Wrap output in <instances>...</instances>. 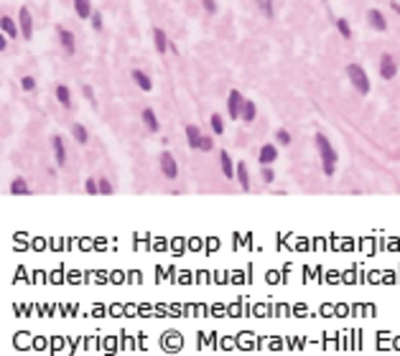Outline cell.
Listing matches in <instances>:
<instances>
[{
	"instance_id": "cell-1",
	"label": "cell",
	"mask_w": 400,
	"mask_h": 356,
	"mask_svg": "<svg viewBox=\"0 0 400 356\" xmlns=\"http://www.w3.org/2000/svg\"><path fill=\"white\" fill-rule=\"evenodd\" d=\"M314 145H316V153H319V158H321V168H324V175H334V170H336V160H339V155H336V150H334V145H331V140L324 135V132H316L314 135Z\"/></svg>"
},
{
	"instance_id": "cell-2",
	"label": "cell",
	"mask_w": 400,
	"mask_h": 356,
	"mask_svg": "<svg viewBox=\"0 0 400 356\" xmlns=\"http://www.w3.org/2000/svg\"><path fill=\"white\" fill-rule=\"evenodd\" d=\"M347 77H349V84L359 92V94H370V77L367 72L359 66V64H347Z\"/></svg>"
},
{
	"instance_id": "cell-3",
	"label": "cell",
	"mask_w": 400,
	"mask_h": 356,
	"mask_svg": "<svg viewBox=\"0 0 400 356\" xmlns=\"http://www.w3.org/2000/svg\"><path fill=\"white\" fill-rule=\"evenodd\" d=\"M377 74L385 79V82H392L397 77V59L392 54H382L377 59Z\"/></svg>"
},
{
	"instance_id": "cell-4",
	"label": "cell",
	"mask_w": 400,
	"mask_h": 356,
	"mask_svg": "<svg viewBox=\"0 0 400 356\" xmlns=\"http://www.w3.org/2000/svg\"><path fill=\"white\" fill-rule=\"evenodd\" d=\"M242 107H245L242 92H240V89H230V94H227V115H230L232 120H240V117H242Z\"/></svg>"
},
{
	"instance_id": "cell-5",
	"label": "cell",
	"mask_w": 400,
	"mask_h": 356,
	"mask_svg": "<svg viewBox=\"0 0 400 356\" xmlns=\"http://www.w3.org/2000/svg\"><path fill=\"white\" fill-rule=\"evenodd\" d=\"M158 168H161V173L168 178V181H173V178L178 175V163H176V158H173L168 150L161 153V158H158Z\"/></svg>"
},
{
	"instance_id": "cell-6",
	"label": "cell",
	"mask_w": 400,
	"mask_h": 356,
	"mask_svg": "<svg viewBox=\"0 0 400 356\" xmlns=\"http://www.w3.org/2000/svg\"><path fill=\"white\" fill-rule=\"evenodd\" d=\"M367 23H370V28H375L377 33H385V31H387V18H385V13H382L380 8H370V11H367Z\"/></svg>"
},
{
	"instance_id": "cell-7",
	"label": "cell",
	"mask_w": 400,
	"mask_h": 356,
	"mask_svg": "<svg viewBox=\"0 0 400 356\" xmlns=\"http://www.w3.org/2000/svg\"><path fill=\"white\" fill-rule=\"evenodd\" d=\"M18 26H21V36H23L26 41H31V39H34V16H31L28 8H21V13H18Z\"/></svg>"
},
{
	"instance_id": "cell-8",
	"label": "cell",
	"mask_w": 400,
	"mask_h": 356,
	"mask_svg": "<svg viewBox=\"0 0 400 356\" xmlns=\"http://www.w3.org/2000/svg\"><path fill=\"white\" fill-rule=\"evenodd\" d=\"M183 132H186V143H189L191 150H202V140H204L202 127H199V125H186Z\"/></svg>"
},
{
	"instance_id": "cell-9",
	"label": "cell",
	"mask_w": 400,
	"mask_h": 356,
	"mask_svg": "<svg viewBox=\"0 0 400 356\" xmlns=\"http://www.w3.org/2000/svg\"><path fill=\"white\" fill-rule=\"evenodd\" d=\"M51 150H54V158H56V165H67V145H64V137L61 135H51Z\"/></svg>"
},
{
	"instance_id": "cell-10",
	"label": "cell",
	"mask_w": 400,
	"mask_h": 356,
	"mask_svg": "<svg viewBox=\"0 0 400 356\" xmlns=\"http://www.w3.org/2000/svg\"><path fill=\"white\" fill-rule=\"evenodd\" d=\"M56 33H59V44H61V49L67 51V54H74L77 51V39H74V33L69 31V28H56Z\"/></svg>"
},
{
	"instance_id": "cell-11",
	"label": "cell",
	"mask_w": 400,
	"mask_h": 356,
	"mask_svg": "<svg viewBox=\"0 0 400 356\" xmlns=\"http://www.w3.org/2000/svg\"><path fill=\"white\" fill-rule=\"evenodd\" d=\"M130 79H133V84H135L140 92H150V89H153V79H150L143 69H133V72H130Z\"/></svg>"
},
{
	"instance_id": "cell-12",
	"label": "cell",
	"mask_w": 400,
	"mask_h": 356,
	"mask_svg": "<svg viewBox=\"0 0 400 356\" xmlns=\"http://www.w3.org/2000/svg\"><path fill=\"white\" fill-rule=\"evenodd\" d=\"M275 160H278V148H275L273 143L263 145L260 153H258V163H260V165H273Z\"/></svg>"
},
{
	"instance_id": "cell-13",
	"label": "cell",
	"mask_w": 400,
	"mask_h": 356,
	"mask_svg": "<svg viewBox=\"0 0 400 356\" xmlns=\"http://www.w3.org/2000/svg\"><path fill=\"white\" fill-rule=\"evenodd\" d=\"M220 165H222V175L227 178V181H235V163H232V158H230V153L227 150H220Z\"/></svg>"
},
{
	"instance_id": "cell-14",
	"label": "cell",
	"mask_w": 400,
	"mask_h": 356,
	"mask_svg": "<svg viewBox=\"0 0 400 356\" xmlns=\"http://www.w3.org/2000/svg\"><path fill=\"white\" fill-rule=\"evenodd\" d=\"M235 178H237V184H240V189L242 191H250V170H248V163L245 160H240L237 165H235Z\"/></svg>"
},
{
	"instance_id": "cell-15",
	"label": "cell",
	"mask_w": 400,
	"mask_h": 356,
	"mask_svg": "<svg viewBox=\"0 0 400 356\" xmlns=\"http://www.w3.org/2000/svg\"><path fill=\"white\" fill-rule=\"evenodd\" d=\"M72 6H74V13L82 18V21H89L95 8H92V0H72Z\"/></svg>"
},
{
	"instance_id": "cell-16",
	"label": "cell",
	"mask_w": 400,
	"mask_h": 356,
	"mask_svg": "<svg viewBox=\"0 0 400 356\" xmlns=\"http://www.w3.org/2000/svg\"><path fill=\"white\" fill-rule=\"evenodd\" d=\"M140 117H143V125H145V130H150V132H158V130H161V122H158V117H156L153 107H143Z\"/></svg>"
},
{
	"instance_id": "cell-17",
	"label": "cell",
	"mask_w": 400,
	"mask_h": 356,
	"mask_svg": "<svg viewBox=\"0 0 400 356\" xmlns=\"http://www.w3.org/2000/svg\"><path fill=\"white\" fill-rule=\"evenodd\" d=\"M0 28H3V33L11 36V39H18V36H21V26H18L11 16H3V18H0Z\"/></svg>"
},
{
	"instance_id": "cell-18",
	"label": "cell",
	"mask_w": 400,
	"mask_h": 356,
	"mask_svg": "<svg viewBox=\"0 0 400 356\" xmlns=\"http://www.w3.org/2000/svg\"><path fill=\"white\" fill-rule=\"evenodd\" d=\"M8 194H13V196H26V194H31V189H28V184H26V178H13V181L8 184Z\"/></svg>"
},
{
	"instance_id": "cell-19",
	"label": "cell",
	"mask_w": 400,
	"mask_h": 356,
	"mask_svg": "<svg viewBox=\"0 0 400 356\" xmlns=\"http://www.w3.org/2000/svg\"><path fill=\"white\" fill-rule=\"evenodd\" d=\"M54 94H56V99H59L61 107L72 110V89H69L67 84H56V87H54Z\"/></svg>"
},
{
	"instance_id": "cell-20",
	"label": "cell",
	"mask_w": 400,
	"mask_h": 356,
	"mask_svg": "<svg viewBox=\"0 0 400 356\" xmlns=\"http://www.w3.org/2000/svg\"><path fill=\"white\" fill-rule=\"evenodd\" d=\"M153 46H156V51L158 54H166L168 51V39H166V33H163V28H153Z\"/></svg>"
},
{
	"instance_id": "cell-21",
	"label": "cell",
	"mask_w": 400,
	"mask_h": 356,
	"mask_svg": "<svg viewBox=\"0 0 400 356\" xmlns=\"http://www.w3.org/2000/svg\"><path fill=\"white\" fill-rule=\"evenodd\" d=\"M72 135H74V140H77L79 145H87V143H89V132H87V127H84L82 122H74V125H72Z\"/></svg>"
},
{
	"instance_id": "cell-22",
	"label": "cell",
	"mask_w": 400,
	"mask_h": 356,
	"mask_svg": "<svg viewBox=\"0 0 400 356\" xmlns=\"http://www.w3.org/2000/svg\"><path fill=\"white\" fill-rule=\"evenodd\" d=\"M255 117H258V107H255V102H250V99H245V107H242V122H255Z\"/></svg>"
},
{
	"instance_id": "cell-23",
	"label": "cell",
	"mask_w": 400,
	"mask_h": 356,
	"mask_svg": "<svg viewBox=\"0 0 400 356\" xmlns=\"http://www.w3.org/2000/svg\"><path fill=\"white\" fill-rule=\"evenodd\" d=\"M336 31H339V36H342L344 41L352 39V23H349L347 18H336Z\"/></svg>"
},
{
	"instance_id": "cell-24",
	"label": "cell",
	"mask_w": 400,
	"mask_h": 356,
	"mask_svg": "<svg viewBox=\"0 0 400 356\" xmlns=\"http://www.w3.org/2000/svg\"><path fill=\"white\" fill-rule=\"evenodd\" d=\"M209 127H212V132H214V135H222V132H225V117L214 112V115L209 117Z\"/></svg>"
},
{
	"instance_id": "cell-25",
	"label": "cell",
	"mask_w": 400,
	"mask_h": 356,
	"mask_svg": "<svg viewBox=\"0 0 400 356\" xmlns=\"http://www.w3.org/2000/svg\"><path fill=\"white\" fill-rule=\"evenodd\" d=\"M255 8H260V13L265 18H273L275 11H273V0H255Z\"/></svg>"
},
{
	"instance_id": "cell-26",
	"label": "cell",
	"mask_w": 400,
	"mask_h": 356,
	"mask_svg": "<svg viewBox=\"0 0 400 356\" xmlns=\"http://www.w3.org/2000/svg\"><path fill=\"white\" fill-rule=\"evenodd\" d=\"M84 191L89 196H100V178H87V181H84Z\"/></svg>"
},
{
	"instance_id": "cell-27",
	"label": "cell",
	"mask_w": 400,
	"mask_h": 356,
	"mask_svg": "<svg viewBox=\"0 0 400 356\" xmlns=\"http://www.w3.org/2000/svg\"><path fill=\"white\" fill-rule=\"evenodd\" d=\"M275 143H278V145H283V148H286V145H291V132H288V130H283V127H281V130H275Z\"/></svg>"
},
{
	"instance_id": "cell-28",
	"label": "cell",
	"mask_w": 400,
	"mask_h": 356,
	"mask_svg": "<svg viewBox=\"0 0 400 356\" xmlns=\"http://www.w3.org/2000/svg\"><path fill=\"white\" fill-rule=\"evenodd\" d=\"M260 175H263V181H265V184H273V181H275V170H273V165H263V168H260Z\"/></svg>"
},
{
	"instance_id": "cell-29",
	"label": "cell",
	"mask_w": 400,
	"mask_h": 356,
	"mask_svg": "<svg viewBox=\"0 0 400 356\" xmlns=\"http://www.w3.org/2000/svg\"><path fill=\"white\" fill-rule=\"evenodd\" d=\"M21 89H23V92H34V89H36V79L28 77V74L21 77Z\"/></svg>"
},
{
	"instance_id": "cell-30",
	"label": "cell",
	"mask_w": 400,
	"mask_h": 356,
	"mask_svg": "<svg viewBox=\"0 0 400 356\" xmlns=\"http://www.w3.org/2000/svg\"><path fill=\"white\" fill-rule=\"evenodd\" d=\"M100 196H112V184L107 178H100Z\"/></svg>"
},
{
	"instance_id": "cell-31",
	"label": "cell",
	"mask_w": 400,
	"mask_h": 356,
	"mask_svg": "<svg viewBox=\"0 0 400 356\" xmlns=\"http://www.w3.org/2000/svg\"><path fill=\"white\" fill-rule=\"evenodd\" d=\"M202 6H204V11H207L209 16L217 13V0H202Z\"/></svg>"
},
{
	"instance_id": "cell-32",
	"label": "cell",
	"mask_w": 400,
	"mask_h": 356,
	"mask_svg": "<svg viewBox=\"0 0 400 356\" xmlns=\"http://www.w3.org/2000/svg\"><path fill=\"white\" fill-rule=\"evenodd\" d=\"M89 21H92V28H95V31H102V16H100L97 11L92 13V18H89Z\"/></svg>"
},
{
	"instance_id": "cell-33",
	"label": "cell",
	"mask_w": 400,
	"mask_h": 356,
	"mask_svg": "<svg viewBox=\"0 0 400 356\" xmlns=\"http://www.w3.org/2000/svg\"><path fill=\"white\" fill-rule=\"evenodd\" d=\"M202 150H204V153H209V150H214V140H212L209 135H204V140H202Z\"/></svg>"
},
{
	"instance_id": "cell-34",
	"label": "cell",
	"mask_w": 400,
	"mask_h": 356,
	"mask_svg": "<svg viewBox=\"0 0 400 356\" xmlns=\"http://www.w3.org/2000/svg\"><path fill=\"white\" fill-rule=\"evenodd\" d=\"M82 89H84V97H87V99H89L92 104H97V99H95V92H92V87H82Z\"/></svg>"
},
{
	"instance_id": "cell-35",
	"label": "cell",
	"mask_w": 400,
	"mask_h": 356,
	"mask_svg": "<svg viewBox=\"0 0 400 356\" xmlns=\"http://www.w3.org/2000/svg\"><path fill=\"white\" fill-rule=\"evenodd\" d=\"M8 49V36L3 33V39H0V51H6Z\"/></svg>"
},
{
	"instance_id": "cell-36",
	"label": "cell",
	"mask_w": 400,
	"mask_h": 356,
	"mask_svg": "<svg viewBox=\"0 0 400 356\" xmlns=\"http://www.w3.org/2000/svg\"><path fill=\"white\" fill-rule=\"evenodd\" d=\"M321 3H326V0H321Z\"/></svg>"
},
{
	"instance_id": "cell-37",
	"label": "cell",
	"mask_w": 400,
	"mask_h": 356,
	"mask_svg": "<svg viewBox=\"0 0 400 356\" xmlns=\"http://www.w3.org/2000/svg\"><path fill=\"white\" fill-rule=\"evenodd\" d=\"M397 18H400V16H397Z\"/></svg>"
}]
</instances>
